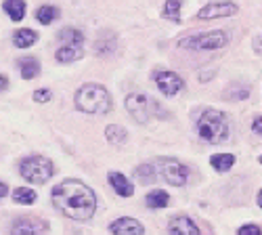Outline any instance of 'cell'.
<instances>
[{
  "instance_id": "6da1fadb",
  "label": "cell",
  "mask_w": 262,
  "mask_h": 235,
  "mask_svg": "<svg viewBox=\"0 0 262 235\" xmlns=\"http://www.w3.org/2000/svg\"><path fill=\"white\" fill-rule=\"evenodd\" d=\"M51 198H53L55 208L61 215H65L72 221H78V223L93 219L95 210H97L95 191L78 179H65L59 185H55Z\"/></svg>"
},
{
  "instance_id": "7a4b0ae2",
  "label": "cell",
  "mask_w": 262,
  "mask_h": 235,
  "mask_svg": "<svg viewBox=\"0 0 262 235\" xmlns=\"http://www.w3.org/2000/svg\"><path fill=\"white\" fill-rule=\"evenodd\" d=\"M76 108L84 114H91V116H103V114H109L114 108L112 103V95L107 93L105 87L101 84H95V82H89V84H82V87L76 91Z\"/></svg>"
},
{
  "instance_id": "3957f363",
  "label": "cell",
  "mask_w": 262,
  "mask_h": 235,
  "mask_svg": "<svg viewBox=\"0 0 262 235\" xmlns=\"http://www.w3.org/2000/svg\"><path fill=\"white\" fill-rule=\"evenodd\" d=\"M198 135L202 141L218 145L231 137V122L229 116L221 110H206L198 118Z\"/></svg>"
},
{
  "instance_id": "277c9868",
  "label": "cell",
  "mask_w": 262,
  "mask_h": 235,
  "mask_svg": "<svg viewBox=\"0 0 262 235\" xmlns=\"http://www.w3.org/2000/svg\"><path fill=\"white\" fill-rule=\"evenodd\" d=\"M19 175L32 185H42L55 175V166L45 156H30V158L21 160Z\"/></svg>"
},
{
  "instance_id": "5b68a950",
  "label": "cell",
  "mask_w": 262,
  "mask_h": 235,
  "mask_svg": "<svg viewBox=\"0 0 262 235\" xmlns=\"http://www.w3.org/2000/svg\"><path fill=\"white\" fill-rule=\"evenodd\" d=\"M229 45V34L223 30L204 32V34H191L179 40V47L185 51H216Z\"/></svg>"
},
{
  "instance_id": "8992f818",
  "label": "cell",
  "mask_w": 262,
  "mask_h": 235,
  "mask_svg": "<svg viewBox=\"0 0 262 235\" xmlns=\"http://www.w3.org/2000/svg\"><path fill=\"white\" fill-rule=\"evenodd\" d=\"M124 105H126L128 114L133 116L139 124L147 122V120L151 118V114H158V116H162V114H164V110L160 108V103H158V101H154V99L147 97V95H141V93H133V95H128Z\"/></svg>"
},
{
  "instance_id": "52a82bcc",
  "label": "cell",
  "mask_w": 262,
  "mask_h": 235,
  "mask_svg": "<svg viewBox=\"0 0 262 235\" xmlns=\"http://www.w3.org/2000/svg\"><path fill=\"white\" fill-rule=\"evenodd\" d=\"M162 177L168 185L183 187L189 179V168L177 160H162Z\"/></svg>"
},
{
  "instance_id": "ba28073f",
  "label": "cell",
  "mask_w": 262,
  "mask_h": 235,
  "mask_svg": "<svg viewBox=\"0 0 262 235\" xmlns=\"http://www.w3.org/2000/svg\"><path fill=\"white\" fill-rule=\"evenodd\" d=\"M154 80L158 84V89L166 95V97H174V95H179L185 87V82L179 74H174V72H156L154 74Z\"/></svg>"
},
{
  "instance_id": "9c48e42d",
  "label": "cell",
  "mask_w": 262,
  "mask_h": 235,
  "mask_svg": "<svg viewBox=\"0 0 262 235\" xmlns=\"http://www.w3.org/2000/svg\"><path fill=\"white\" fill-rule=\"evenodd\" d=\"M237 13V5L227 3V0H218V3H210L206 5L200 13L198 19L200 21H208V19H223V17H231Z\"/></svg>"
},
{
  "instance_id": "30bf717a",
  "label": "cell",
  "mask_w": 262,
  "mask_h": 235,
  "mask_svg": "<svg viewBox=\"0 0 262 235\" xmlns=\"http://www.w3.org/2000/svg\"><path fill=\"white\" fill-rule=\"evenodd\" d=\"M47 229V223L38 217H19L11 225V235H40Z\"/></svg>"
},
{
  "instance_id": "8fae6325",
  "label": "cell",
  "mask_w": 262,
  "mask_h": 235,
  "mask_svg": "<svg viewBox=\"0 0 262 235\" xmlns=\"http://www.w3.org/2000/svg\"><path fill=\"white\" fill-rule=\"evenodd\" d=\"M109 231L114 235H145V227L137 219H130V217H122L114 221L109 225Z\"/></svg>"
},
{
  "instance_id": "7c38bea8",
  "label": "cell",
  "mask_w": 262,
  "mask_h": 235,
  "mask_svg": "<svg viewBox=\"0 0 262 235\" xmlns=\"http://www.w3.org/2000/svg\"><path fill=\"white\" fill-rule=\"evenodd\" d=\"M168 231H170V235H202L200 227L195 225V221L185 217V215L172 217L170 223H168Z\"/></svg>"
},
{
  "instance_id": "4fadbf2b",
  "label": "cell",
  "mask_w": 262,
  "mask_h": 235,
  "mask_svg": "<svg viewBox=\"0 0 262 235\" xmlns=\"http://www.w3.org/2000/svg\"><path fill=\"white\" fill-rule=\"evenodd\" d=\"M107 181H109V185L114 187V191H116L120 198H133L135 185L130 183L122 173H109V175H107Z\"/></svg>"
},
{
  "instance_id": "5bb4252c",
  "label": "cell",
  "mask_w": 262,
  "mask_h": 235,
  "mask_svg": "<svg viewBox=\"0 0 262 235\" xmlns=\"http://www.w3.org/2000/svg\"><path fill=\"white\" fill-rule=\"evenodd\" d=\"M82 55H84L82 45H61L55 53V59L61 63H74V61L82 59Z\"/></svg>"
},
{
  "instance_id": "9a60e30c",
  "label": "cell",
  "mask_w": 262,
  "mask_h": 235,
  "mask_svg": "<svg viewBox=\"0 0 262 235\" xmlns=\"http://www.w3.org/2000/svg\"><path fill=\"white\" fill-rule=\"evenodd\" d=\"M19 74L24 80H34L36 76H40V63L38 59L34 57H24V59H19Z\"/></svg>"
},
{
  "instance_id": "2e32d148",
  "label": "cell",
  "mask_w": 262,
  "mask_h": 235,
  "mask_svg": "<svg viewBox=\"0 0 262 235\" xmlns=\"http://www.w3.org/2000/svg\"><path fill=\"white\" fill-rule=\"evenodd\" d=\"M36 40H38V34L34 30H28V28H21L13 34V45L17 49H30L36 45Z\"/></svg>"
},
{
  "instance_id": "e0dca14e",
  "label": "cell",
  "mask_w": 262,
  "mask_h": 235,
  "mask_svg": "<svg viewBox=\"0 0 262 235\" xmlns=\"http://www.w3.org/2000/svg\"><path fill=\"white\" fill-rule=\"evenodd\" d=\"M3 11L13 21H21V19L26 17V0H5V3H3Z\"/></svg>"
},
{
  "instance_id": "ac0fdd59",
  "label": "cell",
  "mask_w": 262,
  "mask_h": 235,
  "mask_svg": "<svg viewBox=\"0 0 262 235\" xmlns=\"http://www.w3.org/2000/svg\"><path fill=\"white\" fill-rule=\"evenodd\" d=\"M145 204L149 208H154V210H160V208H166L170 204V196L166 194V191H162V189H154V191H149V194H147Z\"/></svg>"
},
{
  "instance_id": "d6986e66",
  "label": "cell",
  "mask_w": 262,
  "mask_h": 235,
  "mask_svg": "<svg viewBox=\"0 0 262 235\" xmlns=\"http://www.w3.org/2000/svg\"><path fill=\"white\" fill-rule=\"evenodd\" d=\"M36 191L30 189V187H17L13 189V202L15 204H21V206H30L36 202Z\"/></svg>"
},
{
  "instance_id": "ffe728a7",
  "label": "cell",
  "mask_w": 262,
  "mask_h": 235,
  "mask_svg": "<svg viewBox=\"0 0 262 235\" xmlns=\"http://www.w3.org/2000/svg\"><path fill=\"white\" fill-rule=\"evenodd\" d=\"M59 42L61 45H84V34L74 28H65L59 32Z\"/></svg>"
},
{
  "instance_id": "44dd1931",
  "label": "cell",
  "mask_w": 262,
  "mask_h": 235,
  "mask_svg": "<svg viewBox=\"0 0 262 235\" xmlns=\"http://www.w3.org/2000/svg\"><path fill=\"white\" fill-rule=\"evenodd\" d=\"M57 17H59V9L53 7V5H45V7H40L36 11V19L40 21L42 26H51Z\"/></svg>"
},
{
  "instance_id": "7402d4cb",
  "label": "cell",
  "mask_w": 262,
  "mask_h": 235,
  "mask_svg": "<svg viewBox=\"0 0 262 235\" xmlns=\"http://www.w3.org/2000/svg\"><path fill=\"white\" fill-rule=\"evenodd\" d=\"M210 164L218 170V173H227V170L235 164V156H231V154H216V156L210 158Z\"/></svg>"
},
{
  "instance_id": "603a6c76",
  "label": "cell",
  "mask_w": 262,
  "mask_h": 235,
  "mask_svg": "<svg viewBox=\"0 0 262 235\" xmlns=\"http://www.w3.org/2000/svg\"><path fill=\"white\" fill-rule=\"evenodd\" d=\"M181 7H183V0H166L162 15L170 21H181Z\"/></svg>"
},
{
  "instance_id": "cb8c5ba5",
  "label": "cell",
  "mask_w": 262,
  "mask_h": 235,
  "mask_svg": "<svg viewBox=\"0 0 262 235\" xmlns=\"http://www.w3.org/2000/svg\"><path fill=\"white\" fill-rule=\"evenodd\" d=\"M105 137H107L109 143H124L126 141V131H124L122 126L112 124V126L105 128Z\"/></svg>"
},
{
  "instance_id": "d4e9b609",
  "label": "cell",
  "mask_w": 262,
  "mask_h": 235,
  "mask_svg": "<svg viewBox=\"0 0 262 235\" xmlns=\"http://www.w3.org/2000/svg\"><path fill=\"white\" fill-rule=\"evenodd\" d=\"M137 179L141 181V183H154L156 181V168L154 166H149V164H141L139 168H137Z\"/></svg>"
},
{
  "instance_id": "484cf974",
  "label": "cell",
  "mask_w": 262,
  "mask_h": 235,
  "mask_svg": "<svg viewBox=\"0 0 262 235\" xmlns=\"http://www.w3.org/2000/svg\"><path fill=\"white\" fill-rule=\"evenodd\" d=\"M53 99V93L49 91V89H38V91H34V101L36 103H47V101H51Z\"/></svg>"
},
{
  "instance_id": "4316f807",
  "label": "cell",
  "mask_w": 262,
  "mask_h": 235,
  "mask_svg": "<svg viewBox=\"0 0 262 235\" xmlns=\"http://www.w3.org/2000/svg\"><path fill=\"white\" fill-rule=\"evenodd\" d=\"M237 235H262V231H260L258 225H246V227H242L237 231Z\"/></svg>"
},
{
  "instance_id": "83f0119b",
  "label": "cell",
  "mask_w": 262,
  "mask_h": 235,
  "mask_svg": "<svg viewBox=\"0 0 262 235\" xmlns=\"http://www.w3.org/2000/svg\"><path fill=\"white\" fill-rule=\"evenodd\" d=\"M252 131H254L256 135H260V137H262V116L254 120V124H252Z\"/></svg>"
},
{
  "instance_id": "f1b7e54d",
  "label": "cell",
  "mask_w": 262,
  "mask_h": 235,
  "mask_svg": "<svg viewBox=\"0 0 262 235\" xmlns=\"http://www.w3.org/2000/svg\"><path fill=\"white\" fill-rule=\"evenodd\" d=\"M254 51L262 55V34H258V36L254 38Z\"/></svg>"
},
{
  "instance_id": "f546056e",
  "label": "cell",
  "mask_w": 262,
  "mask_h": 235,
  "mask_svg": "<svg viewBox=\"0 0 262 235\" xmlns=\"http://www.w3.org/2000/svg\"><path fill=\"white\" fill-rule=\"evenodd\" d=\"M9 89V78L5 74H0V93H5Z\"/></svg>"
},
{
  "instance_id": "4dcf8cb0",
  "label": "cell",
  "mask_w": 262,
  "mask_h": 235,
  "mask_svg": "<svg viewBox=\"0 0 262 235\" xmlns=\"http://www.w3.org/2000/svg\"><path fill=\"white\" fill-rule=\"evenodd\" d=\"M9 196V185L0 181V198H7Z\"/></svg>"
},
{
  "instance_id": "1f68e13d",
  "label": "cell",
  "mask_w": 262,
  "mask_h": 235,
  "mask_svg": "<svg viewBox=\"0 0 262 235\" xmlns=\"http://www.w3.org/2000/svg\"><path fill=\"white\" fill-rule=\"evenodd\" d=\"M258 206L262 208V189H260V194H258Z\"/></svg>"
},
{
  "instance_id": "d6a6232c",
  "label": "cell",
  "mask_w": 262,
  "mask_h": 235,
  "mask_svg": "<svg viewBox=\"0 0 262 235\" xmlns=\"http://www.w3.org/2000/svg\"><path fill=\"white\" fill-rule=\"evenodd\" d=\"M260 164H262V156H260Z\"/></svg>"
}]
</instances>
